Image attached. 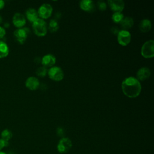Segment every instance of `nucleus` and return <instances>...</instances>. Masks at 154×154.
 I'll use <instances>...</instances> for the list:
<instances>
[{
    "label": "nucleus",
    "instance_id": "31",
    "mask_svg": "<svg viewBox=\"0 0 154 154\" xmlns=\"http://www.w3.org/2000/svg\"><path fill=\"white\" fill-rule=\"evenodd\" d=\"M0 154H6L5 152H2V151H0Z\"/></svg>",
    "mask_w": 154,
    "mask_h": 154
},
{
    "label": "nucleus",
    "instance_id": "25",
    "mask_svg": "<svg viewBox=\"0 0 154 154\" xmlns=\"http://www.w3.org/2000/svg\"><path fill=\"white\" fill-rule=\"evenodd\" d=\"M9 145L8 141H5L4 140H3L2 139L0 138V151H1V150L5 147H7Z\"/></svg>",
    "mask_w": 154,
    "mask_h": 154
},
{
    "label": "nucleus",
    "instance_id": "28",
    "mask_svg": "<svg viewBox=\"0 0 154 154\" xmlns=\"http://www.w3.org/2000/svg\"><path fill=\"white\" fill-rule=\"evenodd\" d=\"M5 2L3 0H0V10L4 7Z\"/></svg>",
    "mask_w": 154,
    "mask_h": 154
},
{
    "label": "nucleus",
    "instance_id": "6",
    "mask_svg": "<svg viewBox=\"0 0 154 154\" xmlns=\"http://www.w3.org/2000/svg\"><path fill=\"white\" fill-rule=\"evenodd\" d=\"M53 11L52 7L51 4L45 3L41 5L38 10V15L42 19H48L52 14Z\"/></svg>",
    "mask_w": 154,
    "mask_h": 154
},
{
    "label": "nucleus",
    "instance_id": "29",
    "mask_svg": "<svg viewBox=\"0 0 154 154\" xmlns=\"http://www.w3.org/2000/svg\"><path fill=\"white\" fill-rule=\"evenodd\" d=\"M4 26L5 28H8L10 26V23L8 22H5L4 25Z\"/></svg>",
    "mask_w": 154,
    "mask_h": 154
},
{
    "label": "nucleus",
    "instance_id": "13",
    "mask_svg": "<svg viewBox=\"0 0 154 154\" xmlns=\"http://www.w3.org/2000/svg\"><path fill=\"white\" fill-rule=\"evenodd\" d=\"M150 76V70L146 67L140 68L137 73V79L140 81H144Z\"/></svg>",
    "mask_w": 154,
    "mask_h": 154
},
{
    "label": "nucleus",
    "instance_id": "1",
    "mask_svg": "<svg viewBox=\"0 0 154 154\" xmlns=\"http://www.w3.org/2000/svg\"><path fill=\"white\" fill-rule=\"evenodd\" d=\"M122 89L125 96L130 98H135L138 97L140 94L141 85L136 78L129 76L123 81Z\"/></svg>",
    "mask_w": 154,
    "mask_h": 154
},
{
    "label": "nucleus",
    "instance_id": "7",
    "mask_svg": "<svg viewBox=\"0 0 154 154\" xmlns=\"http://www.w3.org/2000/svg\"><path fill=\"white\" fill-rule=\"evenodd\" d=\"M30 31L28 28H20L14 31V36L16 40L20 44L24 43L26 41Z\"/></svg>",
    "mask_w": 154,
    "mask_h": 154
},
{
    "label": "nucleus",
    "instance_id": "26",
    "mask_svg": "<svg viewBox=\"0 0 154 154\" xmlns=\"http://www.w3.org/2000/svg\"><path fill=\"white\" fill-rule=\"evenodd\" d=\"M6 34L5 29L2 26H0V39L2 38Z\"/></svg>",
    "mask_w": 154,
    "mask_h": 154
},
{
    "label": "nucleus",
    "instance_id": "19",
    "mask_svg": "<svg viewBox=\"0 0 154 154\" xmlns=\"http://www.w3.org/2000/svg\"><path fill=\"white\" fill-rule=\"evenodd\" d=\"M59 25L58 22L55 19H51L49 23L48 29L51 32H55L58 31Z\"/></svg>",
    "mask_w": 154,
    "mask_h": 154
},
{
    "label": "nucleus",
    "instance_id": "10",
    "mask_svg": "<svg viewBox=\"0 0 154 154\" xmlns=\"http://www.w3.org/2000/svg\"><path fill=\"white\" fill-rule=\"evenodd\" d=\"M56 58L52 54H47L44 55L41 59V63L45 67H52L55 64Z\"/></svg>",
    "mask_w": 154,
    "mask_h": 154
},
{
    "label": "nucleus",
    "instance_id": "15",
    "mask_svg": "<svg viewBox=\"0 0 154 154\" xmlns=\"http://www.w3.org/2000/svg\"><path fill=\"white\" fill-rule=\"evenodd\" d=\"M139 29L143 32H149L152 28V23L150 20L147 19H143L139 23Z\"/></svg>",
    "mask_w": 154,
    "mask_h": 154
},
{
    "label": "nucleus",
    "instance_id": "18",
    "mask_svg": "<svg viewBox=\"0 0 154 154\" xmlns=\"http://www.w3.org/2000/svg\"><path fill=\"white\" fill-rule=\"evenodd\" d=\"M9 54V48L7 44L2 41L0 40V58L6 57Z\"/></svg>",
    "mask_w": 154,
    "mask_h": 154
},
{
    "label": "nucleus",
    "instance_id": "20",
    "mask_svg": "<svg viewBox=\"0 0 154 154\" xmlns=\"http://www.w3.org/2000/svg\"><path fill=\"white\" fill-rule=\"evenodd\" d=\"M124 17V15L122 12H114L112 15V20L116 23H120Z\"/></svg>",
    "mask_w": 154,
    "mask_h": 154
},
{
    "label": "nucleus",
    "instance_id": "8",
    "mask_svg": "<svg viewBox=\"0 0 154 154\" xmlns=\"http://www.w3.org/2000/svg\"><path fill=\"white\" fill-rule=\"evenodd\" d=\"M131 40V34L128 30H120L117 34L118 43L123 46H126L128 45Z\"/></svg>",
    "mask_w": 154,
    "mask_h": 154
},
{
    "label": "nucleus",
    "instance_id": "5",
    "mask_svg": "<svg viewBox=\"0 0 154 154\" xmlns=\"http://www.w3.org/2000/svg\"><path fill=\"white\" fill-rule=\"evenodd\" d=\"M72 147V141L67 137H63L59 141L57 145V150L61 153L68 152Z\"/></svg>",
    "mask_w": 154,
    "mask_h": 154
},
{
    "label": "nucleus",
    "instance_id": "3",
    "mask_svg": "<svg viewBox=\"0 0 154 154\" xmlns=\"http://www.w3.org/2000/svg\"><path fill=\"white\" fill-rule=\"evenodd\" d=\"M141 54L145 58H151L154 57V41L153 40H148L143 44Z\"/></svg>",
    "mask_w": 154,
    "mask_h": 154
},
{
    "label": "nucleus",
    "instance_id": "12",
    "mask_svg": "<svg viewBox=\"0 0 154 154\" xmlns=\"http://www.w3.org/2000/svg\"><path fill=\"white\" fill-rule=\"evenodd\" d=\"M40 85L39 80L34 76L28 78L25 81V86L26 88L31 90H37Z\"/></svg>",
    "mask_w": 154,
    "mask_h": 154
},
{
    "label": "nucleus",
    "instance_id": "23",
    "mask_svg": "<svg viewBox=\"0 0 154 154\" xmlns=\"http://www.w3.org/2000/svg\"><path fill=\"white\" fill-rule=\"evenodd\" d=\"M97 7L100 10H102V11H104L106 10V3L103 1H99L97 3Z\"/></svg>",
    "mask_w": 154,
    "mask_h": 154
},
{
    "label": "nucleus",
    "instance_id": "22",
    "mask_svg": "<svg viewBox=\"0 0 154 154\" xmlns=\"http://www.w3.org/2000/svg\"><path fill=\"white\" fill-rule=\"evenodd\" d=\"M35 73L38 76L43 78V77H45L48 73V69L46 67L44 66H41V67H39L36 70Z\"/></svg>",
    "mask_w": 154,
    "mask_h": 154
},
{
    "label": "nucleus",
    "instance_id": "11",
    "mask_svg": "<svg viewBox=\"0 0 154 154\" xmlns=\"http://www.w3.org/2000/svg\"><path fill=\"white\" fill-rule=\"evenodd\" d=\"M12 21L13 25L18 28H22L26 23V19L25 16L20 13H16L14 14Z\"/></svg>",
    "mask_w": 154,
    "mask_h": 154
},
{
    "label": "nucleus",
    "instance_id": "2",
    "mask_svg": "<svg viewBox=\"0 0 154 154\" xmlns=\"http://www.w3.org/2000/svg\"><path fill=\"white\" fill-rule=\"evenodd\" d=\"M32 27L35 34L38 37H43L47 33V24L40 18H38L32 23Z\"/></svg>",
    "mask_w": 154,
    "mask_h": 154
},
{
    "label": "nucleus",
    "instance_id": "14",
    "mask_svg": "<svg viewBox=\"0 0 154 154\" xmlns=\"http://www.w3.org/2000/svg\"><path fill=\"white\" fill-rule=\"evenodd\" d=\"M79 7L81 10L87 11L91 12L94 10L95 5L94 2L91 0H82L79 3Z\"/></svg>",
    "mask_w": 154,
    "mask_h": 154
},
{
    "label": "nucleus",
    "instance_id": "30",
    "mask_svg": "<svg viewBox=\"0 0 154 154\" xmlns=\"http://www.w3.org/2000/svg\"><path fill=\"white\" fill-rule=\"evenodd\" d=\"M2 22V17L0 16V23H1Z\"/></svg>",
    "mask_w": 154,
    "mask_h": 154
},
{
    "label": "nucleus",
    "instance_id": "16",
    "mask_svg": "<svg viewBox=\"0 0 154 154\" xmlns=\"http://www.w3.org/2000/svg\"><path fill=\"white\" fill-rule=\"evenodd\" d=\"M25 14L27 19L29 22L32 23L38 18L37 11L34 8H29L27 9V10L25 12Z\"/></svg>",
    "mask_w": 154,
    "mask_h": 154
},
{
    "label": "nucleus",
    "instance_id": "27",
    "mask_svg": "<svg viewBox=\"0 0 154 154\" xmlns=\"http://www.w3.org/2000/svg\"><path fill=\"white\" fill-rule=\"evenodd\" d=\"M111 31L112 32V33L114 35H117L119 32V31L120 30H119V29L117 27V26H113L111 29Z\"/></svg>",
    "mask_w": 154,
    "mask_h": 154
},
{
    "label": "nucleus",
    "instance_id": "24",
    "mask_svg": "<svg viewBox=\"0 0 154 154\" xmlns=\"http://www.w3.org/2000/svg\"><path fill=\"white\" fill-rule=\"evenodd\" d=\"M57 135L59 136V137H63L64 135V130L63 128H61V127H59L57 129Z\"/></svg>",
    "mask_w": 154,
    "mask_h": 154
},
{
    "label": "nucleus",
    "instance_id": "9",
    "mask_svg": "<svg viewBox=\"0 0 154 154\" xmlns=\"http://www.w3.org/2000/svg\"><path fill=\"white\" fill-rule=\"evenodd\" d=\"M108 4L114 12H122L125 8V2L122 0H109Z\"/></svg>",
    "mask_w": 154,
    "mask_h": 154
},
{
    "label": "nucleus",
    "instance_id": "17",
    "mask_svg": "<svg viewBox=\"0 0 154 154\" xmlns=\"http://www.w3.org/2000/svg\"><path fill=\"white\" fill-rule=\"evenodd\" d=\"M134 19L131 17H125L123 18V20L120 23L121 27L123 30H127L132 28L134 25Z\"/></svg>",
    "mask_w": 154,
    "mask_h": 154
},
{
    "label": "nucleus",
    "instance_id": "21",
    "mask_svg": "<svg viewBox=\"0 0 154 154\" xmlns=\"http://www.w3.org/2000/svg\"><path fill=\"white\" fill-rule=\"evenodd\" d=\"M12 136H13L12 132L9 129H5L4 131H2L1 134V138L5 141H8L9 140L11 139Z\"/></svg>",
    "mask_w": 154,
    "mask_h": 154
},
{
    "label": "nucleus",
    "instance_id": "4",
    "mask_svg": "<svg viewBox=\"0 0 154 154\" xmlns=\"http://www.w3.org/2000/svg\"><path fill=\"white\" fill-rule=\"evenodd\" d=\"M48 74L50 79L55 81H60L64 78V72L61 67L53 66L48 70Z\"/></svg>",
    "mask_w": 154,
    "mask_h": 154
}]
</instances>
